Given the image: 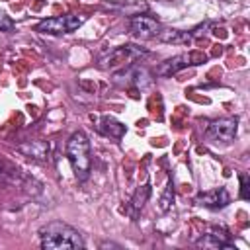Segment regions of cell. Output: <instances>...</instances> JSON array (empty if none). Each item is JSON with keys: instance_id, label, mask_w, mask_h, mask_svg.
Returning a JSON list of instances; mask_svg holds the SVG:
<instances>
[{"instance_id": "13", "label": "cell", "mask_w": 250, "mask_h": 250, "mask_svg": "<svg viewBox=\"0 0 250 250\" xmlns=\"http://www.w3.org/2000/svg\"><path fill=\"white\" fill-rule=\"evenodd\" d=\"M148 195H150V186L148 184H145V186H141V188H137V191L133 193V197H131V215L135 217L137 215V211H141L143 207H145V203L148 201Z\"/></svg>"}, {"instance_id": "1", "label": "cell", "mask_w": 250, "mask_h": 250, "mask_svg": "<svg viewBox=\"0 0 250 250\" xmlns=\"http://www.w3.org/2000/svg\"><path fill=\"white\" fill-rule=\"evenodd\" d=\"M39 238H41V248H45V250L84 248V240H82L80 232L62 221H51L45 227H41Z\"/></svg>"}, {"instance_id": "10", "label": "cell", "mask_w": 250, "mask_h": 250, "mask_svg": "<svg viewBox=\"0 0 250 250\" xmlns=\"http://www.w3.org/2000/svg\"><path fill=\"white\" fill-rule=\"evenodd\" d=\"M18 152L31 160H45L49 156V143L47 141H25L18 145Z\"/></svg>"}, {"instance_id": "15", "label": "cell", "mask_w": 250, "mask_h": 250, "mask_svg": "<svg viewBox=\"0 0 250 250\" xmlns=\"http://www.w3.org/2000/svg\"><path fill=\"white\" fill-rule=\"evenodd\" d=\"M12 29H14V21L6 12L0 10V31H12Z\"/></svg>"}, {"instance_id": "3", "label": "cell", "mask_w": 250, "mask_h": 250, "mask_svg": "<svg viewBox=\"0 0 250 250\" xmlns=\"http://www.w3.org/2000/svg\"><path fill=\"white\" fill-rule=\"evenodd\" d=\"M145 55H146V51L143 47H137V45H121V47L111 49L102 59V66L107 68V70H125L137 59H141Z\"/></svg>"}, {"instance_id": "2", "label": "cell", "mask_w": 250, "mask_h": 250, "mask_svg": "<svg viewBox=\"0 0 250 250\" xmlns=\"http://www.w3.org/2000/svg\"><path fill=\"white\" fill-rule=\"evenodd\" d=\"M66 156H68L74 176L80 182H84L90 176L92 156H90V141L82 131H76L70 135V139L66 143Z\"/></svg>"}, {"instance_id": "17", "label": "cell", "mask_w": 250, "mask_h": 250, "mask_svg": "<svg viewBox=\"0 0 250 250\" xmlns=\"http://www.w3.org/2000/svg\"><path fill=\"white\" fill-rule=\"evenodd\" d=\"M0 176H2V166H0Z\"/></svg>"}, {"instance_id": "5", "label": "cell", "mask_w": 250, "mask_h": 250, "mask_svg": "<svg viewBox=\"0 0 250 250\" xmlns=\"http://www.w3.org/2000/svg\"><path fill=\"white\" fill-rule=\"evenodd\" d=\"M236 131H238V119L236 117L213 119L205 129L207 137L215 143H230L236 137Z\"/></svg>"}, {"instance_id": "8", "label": "cell", "mask_w": 250, "mask_h": 250, "mask_svg": "<svg viewBox=\"0 0 250 250\" xmlns=\"http://www.w3.org/2000/svg\"><path fill=\"white\" fill-rule=\"evenodd\" d=\"M199 248H234L230 242V236L225 229H211L207 234H203L201 238H197L195 242Z\"/></svg>"}, {"instance_id": "14", "label": "cell", "mask_w": 250, "mask_h": 250, "mask_svg": "<svg viewBox=\"0 0 250 250\" xmlns=\"http://www.w3.org/2000/svg\"><path fill=\"white\" fill-rule=\"evenodd\" d=\"M172 203H174V188H172V184H168L166 189H164V195L160 199V209L162 211H168L172 207Z\"/></svg>"}, {"instance_id": "16", "label": "cell", "mask_w": 250, "mask_h": 250, "mask_svg": "<svg viewBox=\"0 0 250 250\" xmlns=\"http://www.w3.org/2000/svg\"><path fill=\"white\" fill-rule=\"evenodd\" d=\"M238 180H240V197L242 199H248L250 197V193H248V176L246 174H240Z\"/></svg>"}, {"instance_id": "11", "label": "cell", "mask_w": 250, "mask_h": 250, "mask_svg": "<svg viewBox=\"0 0 250 250\" xmlns=\"http://www.w3.org/2000/svg\"><path fill=\"white\" fill-rule=\"evenodd\" d=\"M98 131L102 133V135H105V137H111V139H121L123 137V133H125V125L123 123H119L117 119H113V117H102L100 119V125H98Z\"/></svg>"}, {"instance_id": "7", "label": "cell", "mask_w": 250, "mask_h": 250, "mask_svg": "<svg viewBox=\"0 0 250 250\" xmlns=\"http://www.w3.org/2000/svg\"><path fill=\"white\" fill-rule=\"evenodd\" d=\"M195 203L207 209H223L230 203V195L225 188H217V189H209V191H201L195 197Z\"/></svg>"}, {"instance_id": "6", "label": "cell", "mask_w": 250, "mask_h": 250, "mask_svg": "<svg viewBox=\"0 0 250 250\" xmlns=\"http://www.w3.org/2000/svg\"><path fill=\"white\" fill-rule=\"evenodd\" d=\"M131 31L139 39H152L162 31V25L150 16H135L131 20Z\"/></svg>"}, {"instance_id": "4", "label": "cell", "mask_w": 250, "mask_h": 250, "mask_svg": "<svg viewBox=\"0 0 250 250\" xmlns=\"http://www.w3.org/2000/svg\"><path fill=\"white\" fill-rule=\"evenodd\" d=\"M84 21H86V16H82V14H64V16H55V18L41 20L35 29L39 33L61 35V33H70V31L78 29Z\"/></svg>"}, {"instance_id": "12", "label": "cell", "mask_w": 250, "mask_h": 250, "mask_svg": "<svg viewBox=\"0 0 250 250\" xmlns=\"http://www.w3.org/2000/svg\"><path fill=\"white\" fill-rule=\"evenodd\" d=\"M156 37L164 43H176V45H186L191 41V35L188 31H180V29H162Z\"/></svg>"}, {"instance_id": "9", "label": "cell", "mask_w": 250, "mask_h": 250, "mask_svg": "<svg viewBox=\"0 0 250 250\" xmlns=\"http://www.w3.org/2000/svg\"><path fill=\"white\" fill-rule=\"evenodd\" d=\"M191 59H193L191 55H176V57H172V59H166L164 62H160V64L156 66V74L162 76V78H168V76L180 72L182 68L193 64Z\"/></svg>"}]
</instances>
